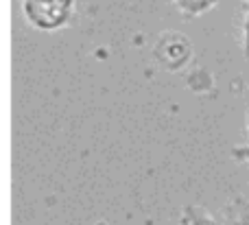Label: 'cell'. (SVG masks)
Wrapping results in <instances>:
<instances>
[{
  "mask_svg": "<svg viewBox=\"0 0 249 225\" xmlns=\"http://www.w3.org/2000/svg\"><path fill=\"white\" fill-rule=\"evenodd\" d=\"M22 11L33 26L51 31L66 24L72 11V0H22Z\"/></svg>",
  "mask_w": 249,
  "mask_h": 225,
  "instance_id": "1",
  "label": "cell"
},
{
  "mask_svg": "<svg viewBox=\"0 0 249 225\" xmlns=\"http://www.w3.org/2000/svg\"><path fill=\"white\" fill-rule=\"evenodd\" d=\"M190 52H193L190 42L181 33H175V31L162 33L153 46L155 59L166 70H179L181 66L190 59Z\"/></svg>",
  "mask_w": 249,
  "mask_h": 225,
  "instance_id": "2",
  "label": "cell"
},
{
  "mask_svg": "<svg viewBox=\"0 0 249 225\" xmlns=\"http://www.w3.org/2000/svg\"><path fill=\"white\" fill-rule=\"evenodd\" d=\"M216 2H219V0H173V4H175L181 13H186V16H201L208 9L214 7Z\"/></svg>",
  "mask_w": 249,
  "mask_h": 225,
  "instance_id": "3",
  "label": "cell"
}]
</instances>
